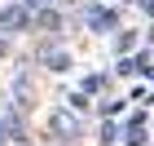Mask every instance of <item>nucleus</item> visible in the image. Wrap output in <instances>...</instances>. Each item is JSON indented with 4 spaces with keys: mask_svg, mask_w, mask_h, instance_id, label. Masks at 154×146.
Listing matches in <instances>:
<instances>
[{
    "mask_svg": "<svg viewBox=\"0 0 154 146\" xmlns=\"http://www.w3.org/2000/svg\"><path fill=\"white\" fill-rule=\"evenodd\" d=\"M128 106V97H101V106H97V115H101V120H115L119 111Z\"/></svg>",
    "mask_w": 154,
    "mask_h": 146,
    "instance_id": "nucleus-3",
    "label": "nucleus"
},
{
    "mask_svg": "<svg viewBox=\"0 0 154 146\" xmlns=\"http://www.w3.org/2000/svg\"><path fill=\"white\" fill-rule=\"evenodd\" d=\"M132 49H137V31H128V27H123V31L115 36V53H132Z\"/></svg>",
    "mask_w": 154,
    "mask_h": 146,
    "instance_id": "nucleus-5",
    "label": "nucleus"
},
{
    "mask_svg": "<svg viewBox=\"0 0 154 146\" xmlns=\"http://www.w3.org/2000/svg\"><path fill=\"white\" fill-rule=\"evenodd\" d=\"M137 5H141V9H145V13L154 18V0H137Z\"/></svg>",
    "mask_w": 154,
    "mask_h": 146,
    "instance_id": "nucleus-11",
    "label": "nucleus"
},
{
    "mask_svg": "<svg viewBox=\"0 0 154 146\" xmlns=\"http://www.w3.org/2000/svg\"><path fill=\"white\" fill-rule=\"evenodd\" d=\"M18 27H31L26 5H0V31H18Z\"/></svg>",
    "mask_w": 154,
    "mask_h": 146,
    "instance_id": "nucleus-2",
    "label": "nucleus"
},
{
    "mask_svg": "<svg viewBox=\"0 0 154 146\" xmlns=\"http://www.w3.org/2000/svg\"><path fill=\"white\" fill-rule=\"evenodd\" d=\"M145 102H150V106H154V89H150V97H145Z\"/></svg>",
    "mask_w": 154,
    "mask_h": 146,
    "instance_id": "nucleus-13",
    "label": "nucleus"
},
{
    "mask_svg": "<svg viewBox=\"0 0 154 146\" xmlns=\"http://www.w3.org/2000/svg\"><path fill=\"white\" fill-rule=\"evenodd\" d=\"M115 75H123V80L137 75V58H132V53H119V58H115Z\"/></svg>",
    "mask_w": 154,
    "mask_h": 146,
    "instance_id": "nucleus-6",
    "label": "nucleus"
},
{
    "mask_svg": "<svg viewBox=\"0 0 154 146\" xmlns=\"http://www.w3.org/2000/svg\"><path fill=\"white\" fill-rule=\"evenodd\" d=\"M0 58H9V40H5V36H0Z\"/></svg>",
    "mask_w": 154,
    "mask_h": 146,
    "instance_id": "nucleus-12",
    "label": "nucleus"
},
{
    "mask_svg": "<svg viewBox=\"0 0 154 146\" xmlns=\"http://www.w3.org/2000/svg\"><path fill=\"white\" fill-rule=\"evenodd\" d=\"M84 93H88V97H97V93H101V89H106V75H101V71H93V75H84Z\"/></svg>",
    "mask_w": 154,
    "mask_h": 146,
    "instance_id": "nucleus-4",
    "label": "nucleus"
},
{
    "mask_svg": "<svg viewBox=\"0 0 154 146\" xmlns=\"http://www.w3.org/2000/svg\"><path fill=\"white\" fill-rule=\"evenodd\" d=\"M97 142H101V146H115L119 142V124L115 120H101V137H97Z\"/></svg>",
    "mask_w": 154,
    "mask_h": 146,
    "instance_id": "nucleus-7",
    "label": "nucleus"
},
{
    "mask_svg": "<svg viewBox=\"0 0 154 146\" xmlns=\"http://www.w3.org/2000/svg\"><path fill=\"white\" fill-rule=\"evenodd\" d=\"M84 22H88V31H97V36H110V31H119V9H110V5H88V9H84Z\"/></svg>",
    "mask_w": 154,
    "mask_h": 146,
    "instance_id": "nucleus-1",
    "label": "nucleus"
},
{
    "mask_svg": "<svg viewBox=\"0 0 154 146\" xmlns=\"http://www.w3.org/2000/svg\"><path fill=\"white\" fill-rule=\"evenodd\" d=\"M145 97H150V89H145V84H132V89H128V102H145Z\"/></svg>",
    "mask_w": 154,
    "mask_h": 146,
    "instance_id": "nucleus-9",
    "label": "nucleus"
},
{
    "mask_svg": "<svg viewBox=\"0 0 154 146\" xmlns=\"http://www.w3.org/2000/svg\"><path fill=\"white\" fill-rule=\"evenodd\" d=\"M66 102H71V111H88V102H93V97L84 93V89H75V93L66 97Z\"/></svg>",
    "mask_w": 154,
    "mask_h": 146,
    "instance_id": "nucleus-8",
    "label": "nucleus"
},
{
    "mask_svg": "<svg viewBox=\"0 0 154 146\" xmlns=\"http://www.w3.org/2000/svg\"><path fill=\"white\" fill-rule=\"evenodd\" d=\"M26 9H40V5H53V0H22Z\"/></svg>",
    "mask_w": 154,
    "mask_h": 146,
    "instance_id": "nucleus-10",
    "label": "nucleus"
}]
</instances>
